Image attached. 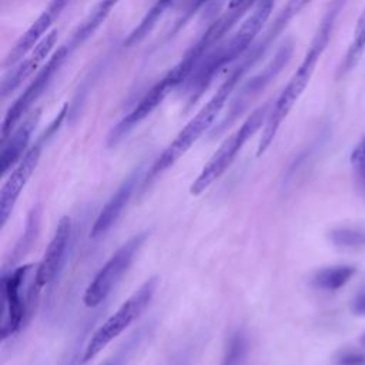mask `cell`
Listing matches in <instances>:
<instances>
[{"instance_id":"6da1fadb","label":"cell","mask_w":365,"mask_h":365,"mask_svg":"<svg viewBox=\"0 0 365 365\" xmlns=\"http://www.w3.org/2000/svg\"><path fill=\"white\" fill-rule=\"evenodd\" d=\"M344 3H345V0H335L329 6V9L327 10L325 16L322 17V20L319 23V27L309 44V48L305 53V57L302 58L301 64L298 66V68L295 70V73L292 74V77L289 78V81L281 91V94L277 97V100L271 106L267 121L262 128L259 144L257 148L258 157L267 151V148L272 143L278 128L281 127L282 121L289 114L294 104L301 97L304 90L307 88V86L315 71V67H317L324 50L327 48V46L329 43L335 20H336Z\"/></svg>"},{"instance_id":"7a4b0ae2","label":"cell","mask_w":365,"mask_h":365,"mask_svg":"<svg viewBox=\"0 0 365 365\" xmlns=\"http://www.w3.org/2000/svg\"><path fill=\"white\" fill-rule=\"evenodd\" d=\"M251 66L247 61H242L231 71V74L224 80V83L218 87L217 93L207 101L205 106L200 108V111L185 124V127L175 135V138L167 145V148L158 155L154 164L150 168L147 178H154L173 164H175L194 143L200 140V137L217 120L218 114L222 111L228 97L234 91L238 81L242 78L244 73Z\"/></svg>"},{"instance_id":"3957f363","label":"cell","mask_w":365,"mask_h":365,"mask_svg":"<svg viewBox=\"0 0 365 365\" xmlns=\"http://www.w3.org/2000/svg\"><path fill=\"white\" fill-rule=\"evenodd\" d=\"M37 264L16 267L1 278V339L17 334L34 305L40 287L36 282Z\"/></svg>"},{"instance_id":"277c9868","label":"cell","mask_w":365,"mask_h":365,"mask_svg":"<svg viewBox=\"0 0 365 365\" xmlns=\"http://www.w3.org/2000/svg\"><path fill=\"white\" fill-rule=\"evenodd\" d=\"M271 104H264L258 107L231 135H228L222 144L217 148L212 157L202 167L200 174L190 185V192L192 195L202 194L210 185H212L232 164L245 143L265 124Z\"/></svg>"},{"instance_id":"5b68a950","label":"cell","mask_w":365,"mask_h":365,"mask_svg":"<svg viewBox=\"0 0 365 365\" xmlns=\"http://www.w3.org/2000/svg\"><path fill=\"white\" fill-rule=\"evenodd\" d=\"M157 285V277L148 278L118 307V309L111 317H108L103 322V325L98 327V329L91 335L84 348V352L81 355V364H87L93 358H96L108 344H111L140 317V314L153 299Z\"/></svg>"},{"instance_id":"8992f818","label":"cell","mask_w":365,"mask_h":365,"mask_svg":"<svg viewBox=\"0 0 365 365\" xmlns=\"http://www.w3.org/2000/svg\"><path fill=\"white\" fill-rule=\"evenodd\" d=\"M195 61L184 54L178 64H175L163 78H160L138 101V104L115 125L108 134V145L117 144L124 138L138 123H141L148 114H151L168 96L171 90L180 84L188 81L192 71L195 70Z\"/></svg>"},{"instance_id":"52a82bcc","label":"cell","mask_w":365,"mask_h":365,"mask_svg":"<svg viewBox=\"0 0 365 365\" xmlns=\"http://www.w3.org/2000/svg\"><path fill=\"white\" fill-rule=\"evenodd\" d=\"M147 231H143L133 235L106 261V264L98 269V272L86 288L83 297L86 307L96 308L107 299V297L111 294L114 287L118 284V281L123 278V275L135 259L140 248L147 238Z\"/></svg>"},{"instance_id":"ba28073f","label":"cell","mask_w":365,"mask_h":365,"mask_svg":"<svg viewBox=\"0 0 365 365\" xmlns=\"http://www.w3.org/2000/svg\"><path fill=\"white\" fill-rule=\"evenodd\" d=\"M71 47H68V43L64 41L47 60V63L40 68V71L36 74V77L31 80V83L26 87V90L19 96V98L9 107L4 120L1 123V140L6 138L21 121V118L30 111L33 104L41 97V94L46 91L48 84L51 83L53 77L57 74V71L61 68V66L66 63V60L73 54Z\"/></svg>"},{"instance_id":"9c48e42d","label":"cell","mask_w":365,"mask_h":365,"mask_svg":"<svg viewBox=\"0 0 365 365\" xmlns=\"http://www.w3.org/2000/svg\"><path fill=\"white\" fill-rule=\"evenodd\" d=\"M46 138H47V134H44L40 140L36 141V144H33L26 151V154L11 168L10 174L7 175L6 181L3 182L1 190H0V225L1 227L6 225L21 191L24 190L27 181L30 180L31 174L34 173V170L40 161Z\"/></svg>"},{"instance_id":"30bf717a","label":"cell","mask_w":365,"mask_h":365,"mask_svg":"<svg viewBox=\"0 0 365 365\" xmlns=\"http://www.w3.org/2000/svg\"><path fill=\"white\" fill-rule=\"evenodd\" d=\"M70 238H71V220L70 217L64 215L57 222L53 238L50 240L47 248L43 252L40 262L37 264L36 282L40 288L50 284L58 275L66 261Z\"/></svg>"},{"instance_id":"8fae6325","label":"cell","mask_w":365,"mask_h":365,"mask_svg":"<svg viewBox=\"0 0 365 365\" xmlns=\"http://www.w3.org/2000/svg\"><path fill=\"white\" fill-rule=\"evenodd\" d=\"M70 0H51L48 6L43 10V13L33 21V24L24 31V34L17 40L10 53L4 60V68H11L21 58H24L44 37L54 23V20L60 16L63 9L67 6Z\"/></svg>"},{"instance_id":"7c38bea8","label":"cell","mask_w":365,"mask_h":365,"mask_svg":"<svg viewBox=\"0 0 365 365\" xmlns=\"http://www.w3.org/2000/svg\"><path fill=\"white\" fill-rule=\"evenodd\" d=\"M294 50V44L292 41H287L275 54V57L268 63V66L259 73L257 74L254 78L250 80L248 84L244 86L242 91L238 94V97L234 100L232 107H231V113L228 114L227 120H224L222 125H225L227 123L232 121L242 110L247 108V106L250 104V101L259 93L262 91V88L271 81L274 80V77L281 71V68L288 63L291 54Z\"/></svg>"},{"instance_id":"4fadbf2b","label":"cell","mask_w":365,"mask_h":365,"mask_svg":"<svg viewBox=\"0 0 365 365\" xmlns=\"http://www.w3.org/2000/svg\"><path fill=\"white\" fill-rule=\"evenodd\" d=\"M56 41H57V30H51L24 58H21L17 64L11 67V70L4 76L1 81L0 93L3 98L7 97L10 93H13L16 88H19L20 84L40 67V64L46 60V57H48Z\"/></svg>"},{"instance_id":"5bb4252c","label":"cell","mask_w":365,"mask_h":365,"mask_svg":"<svg viewBox=\"0 0 365 365\" xmlns=\"http://www.w3.org/2000/svg\"><path fill=\"white\" fill-rule=\"evenodd\" d=\"M137 180H138V173L135 171L131 175H128L120 184V187L115 190V192L110 197V200L106 202V205L103 207V210L100 211L98 217L96 218V221L91 227L93 238H97V237L106 234L115 224V221L123 214L128 200L131 198V195L135 190Z\"/></svg>"},{"instance_id":"9a60e30c","label":"cell","mask_w":365,"mask_h":365,"mask_svg":"<svg viewBox=\"0 0 365 365\" xmlns=\"http://www.w3.org/2000/svg\"><path fill=\"white\" fill-rule=\"evenodd\" d=\"M37 121H38V111L26 117L23 123H19L17 127L6 138L1 140L3 144H1L0 164H1L3 174H7L29 150L27 145L36 128Z\"/></svg>"},{"instance_id":"2e32d148","label":"cell","mask_w":365,"mask_h":365,"mask_svg":"<svg viewBox=\"0 0 365 365\" xmlns=\"http://www.w3.org/2000/svg\"><path fill=\"white\" fill-rule=\"evenodd\" d=\"M120 0H98L94 7L90 10L87 17L81 21V24L73 31L71 37L67 40V43L71 46V48L76 51L86 40H88L94 31L106 21L108 14L111 13L113 7Z\"/></svg>"},{"instance_id":"e0dca14e","label":"cell","mask_w":365,"mask_h":365,"mask_svg":"<svg viewBox=\"0 0 365 365\" xmlns=\"http://www.w3.org/2000/svg\"><path fill=\"white\" fill-rule=\"evenodd\" d=\"M356 268L352 265H331L314 272L311 284L322 291H336L342 288L355 275Z\"/></svg>"},{"instance_id":"ac0fdd59","label":"cell","mask_w":365,"mask_h":365,"mask_svg":"<svg viewBox=\"0 0 365 365\" xmlns=\"http://www.w3.org/2000/svg\"><path fill=\"white\" fill-rule=\"evenodd\" d=\"M174 3V0H155V3L151 6V9L145 13V16L141 19L140 24L130 33V36L125 40L127 46H131L140 40H143L151 29L155 26L157 20L163 16V13Z\"/></svg>"},{"instance_id":"d6986e66","label":"cell","mask_w":365,"mask_h":365,"mask_svg":"<svg viewBox=\"0 0 365 365\" xmlns=\"http://www.w3.org/2000/svg\"><path fill=\"white\" fill-rule=\"evenodd\" d=\"M312 0H288V3L282 7V10L278 13L275 20L272 21L271 27L267 30L264 38L271 44L281 33L282 30L288 26V23L299 14Z\"/></svg>"},{"instance_id":"ffe728a7","label":"cell","mask_w":365,"mask_h":365,"mask_svg":"<svg viewBox=\"0 0 365 365\" xmlns=\"http://www.w3.org/2000/svg\"><path fill=\"white\" fill-rule=\"evenodd\" d=\"M364 50H365V10L356 20V24L354 29V37H352L349 48L346 50V54L344 57L339 73L344 74L348 70H351L356 64L359 57L362 56Z\"/></svg>"},{"instance_id":"44dd1931","label":"cell","mask_w":365,"mask_h":365,"mask_svg":"<svg viewBox=\"0 0 365 365\" xmlns=\"http://www.w3.org/2000/svg\"><path fill=\"white\" fill-rule=\"evenodd\" d=\"M38 227H40V208H38V205H36V207H33V210L30 211V214L27 217L24 232L13 250V254H11L13 258H10V264H14L30 250V247L38 232Z\"/></svg>"},{"instance_id":"7402d4cb","label":"cell","mask_w":365,"mask_h":365,"mask_svg":"<svg viewBox=\"0 0 365 365\" xmlns=\"http://www.w3.org/2000/svg\"><path fill=\"white\" fill-rule=\"evenodd\" d=\"M331 242L338 248L365 247V228L362 227H338L329 231Z\"/></svg>"},{"instance_id":"603a6c76","label":"cell","mask_w":365,"mask_h":365,"mask_svg":"<svg viewBox=\"0 0 365 365\" xmlns=\"http://www.w3.org/2000/svg\"><path fill=\"white\" fill-rule=\"evenodd\" d=\"M349 161L355 188L359 192V195L365 198V135H362L361 140L355 144Z\"/></svg>"},{"instance_id":"cb8c5ba5","label":"cell","mask_w":365,"mask_h":365,"mask_svg":"<svg viewBox=\"0 0 365 365\" xmlns=\"http://www.w3.org/2000/svg\"><path fill=\"white\" fill-rule=\"evenodd\" d=\"M335 365H365V354L356 351H341L335 356Z\"/></svg>"},{"instance_id":"d4e9b609","label":"cell","mask_w":365,"mask_h":365,"mask_svg":"<svg viewBox=\"0 0 365 365\" xmlns=\"http://www.w3.org/2000/svg\"><path fill=\"white\" fill-rule=\"evenodd\" d=\"M221 0H192L191 6L187 10L185 19H188L192 13H195L200 9H205V10H214L215 9V3H220Z\"/></svg>"},{"instance_id":"484cf974","label":"cell","mask_w":365,"mask_h":365,"mask_svg":"<svg viewBox=\"0 0 365 365\" xmlns=\"http://www.w3.org/2000/svg\"><path fill=\"white\" fill-rule=\"evenodd\" d=\"M351 309L355 315L359 317H365V291H362L361 294H358L351 305Z\"/></svg>"},{"instance_id":"4316f807","label":"cell","mask_w":365,"mask_h":365,"mask_svg":"<svg viewBox=\"0 0 365 365\" xmlns=\"http://www.w3.org/2000/svg\"><path fill=\"white\" fill-rule=\"evenodd\" d=\"M361 345L365 348V334L361 336Z\"/></svg>"},{"instance_id":"83f0119b","label":"cell","mask_w":365,"mask_h":365,"mask_svg":"<svg viewBox=\"0 0 365 365\" xmlns=\"http://www.w3.org/2000/svg\"><path fill=\"white\" fill-rule=\"evenodd\" d=\"M261 1H265V3H272V4L275 3V0H261Z\"/></svg>"}]
</instances>
